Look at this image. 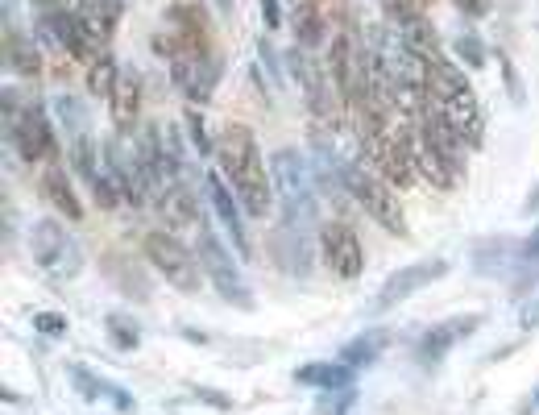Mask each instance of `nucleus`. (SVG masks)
Here are the masks:
<instances>
[{
  "label": "nucleus",
  "mask_w": 539,
  "mask_h": 415,
  "mask_svg": "<svg viewBox=\"0 0 539 415\" xmlns=\"http://www.w3.org/2000/svg\"><path fill=\"white\" fill-rule=\"evenodd\" d=\"M195 395H200V403L220 407V411H229V407H233V399H229V395H220V391H204V386H200V391H195Z\"/></svg>",
  "instance_id": "c9c22d12"
},
{
  "label": "nucleus",
  "mask_w": 539,
  "mask_h": 415,
  "mask_svg": "<svg viewBox=\"0 0 539 415\" xmlns=\"http://www.w3.org/2000/svg\"><path fill=\"white\" fill-rule=\"evenodd\" d=\"M195 258H200V266H204V274H208V283L216 287L220 299H229L233 308H241V312L253 308V291H249V283H245V274H241L237 258L220 245V237H216L212 229H200V241H195Z\"/></svg>",
  "instance_id": "423d86ee"
},
{
  "label": "nucleus",
  "mask_w": 539,
  "mask_h": 415,
  "mask_svg": "<svg viewBox=\"0 0 539 415\" xmlns=\"http://www.w3.org/2000/svg\"><path fill=\"white\" fill-rule=\"evenodd\" d=\"M515 241H506V237H494L486 245H477L473 249V262H477V274H502V266H515Z\"/></svg>",
  "instance_id": "a878e982"
},
{
  "label": "nucleus",
  "mask_w": 539,
  "mask_h": 415,
  "mask_svg": "<svg viewBox=\"0 0 539 415\" xmlns=\"http://www.w3.org/2000/svg\"><path fill=\"white\" fill-rule=\"evenodd\" d=\"M204 196H208V204H212V212H216V220H220V229L229 233L233 249H237V254H249L245 220H241L237 196H233V191H229V179H224V175H208V179H204Z\"/></svg>",
  "instance_id": "4468645a"
},
{
  "label": "nucleus",
  "mask_w": 539,
  "mask_h": 415,
  "mask_svg": "<svg viewBox=\"0 0 539 415\" xmlns=\"http://www.w3.org/2000/svg\"><path fill=\"white\" fill-rule=\"evenodd\" d=\"M291 30L299 38L303 50H316L324 38V13L316 0H295V13H291Z\"/></svg>",
  "instance_id": "412c9836"
},
{
  "label": "nucleus",
  "mask_w": 539,
  "mask_h": 415,
  "mask_svg": "<svg viewBox=\"0 0 539 415\" xmlns=\"http://www.w3.org/2000/svg\"><path fill=\"white\" fill-rule=\"evenodd\" d=\"M477 328H481V316H477V312H465V316H448V320L432 324V328H428V332H423V337H419V362L436 366V362H440V357H444L448 349H457L461 341H469Z\"/></svg>",
  "instance_id": "ddd939ff"
},
{
  "label": "nucleus",
  "mask_w": 539,
  "mask_h": 415,
  "mask_svg": "<svg viewBox=\"0 0 539 415\" xmlns=\"http://www.w3.org/2000/svg\"><path fill=\"white\" fill-rule=\"evenodd\" d=\"M262 17H266V30H278V25H282V9H278V0H262Z\"/></svg>",
  "instance_id": "e433bc0d"
},
{
  "label": "nucleus",
  "mask_w": 539,
  "mask_h": 415,
  "mask_svg": "<svg viewBox=\"0 0 539 415\" xmlns=\"http://www.w3.org/2000/svg\"><path fill=\"white\" fill-rule=\"evenodd\" d=\"M154 208L162 212V220H166L170 229H183V225H200V204H195V196H191L187 179H179V183H166Z\"/></svg>",
  "instance_id": "a211bd4d"
},
{
  "label": "nucleus",
  "mask_w": 539,
  "mask_h": 415,
  "mask_svg": "<svg viewBox=\"0 0 539 415\" xmlns=\"http://www.w3.org/2000/svg\"><path fill=\"white\" fill-rule=\"evenodd\" d=\"M13 142H17V154L25 162H46L54 154V129H50V113L42 104H34V108H25V113H21V125L13 133Z\"/></svg>",
  "instance_id": "2eb2a0df"
},
{
  "label": "nucleus",
  "mask_w": 539,
  "mask_h": 415,
  "mask_svg": "<svg viewBox=\"0 0 539 415\" xmlns=\"http://www.w3.org/2000/svg\"><path fill=\"white\" fill-rule=\"evenodd\" d=\"M523 212H531V216L539 212V183H535V191H531V196H527V204H523Z\"/></svg>",
  "instance_id": "58836bf2"
},
{
  "label": "nucleus",
  "mask_w": 539,
  "mask_h": 415,
  "mask_svg": "<svg viewBox=\"0 0 539 415\" xmlns=\"http://www.w3.org/2000/svg\"><path fill=\"white\" fill-rule=\"evenodd\" d=\"M183 125H187V137H191V146H195V150H200V154H212V142H208V129H204V117H200V113H195V108H191V113L183 117Z\"/></svg>",
  "instance_id": "473e14b6"
},
{
  "label": "nucleus",
  "mask_w": 539,
  "mask_h": 415,
  "mask_svg": "<svg viewBox=\"0 0 539 415\" xmlns=\"http://www.w3.org/2000/svg\"><path fill=\"white\" fill-rule=\"evenodd\" d=\"M170 75H175V88L200 108L212 100L216 83H220V59H212V54H187V59L170 63Z\"/></svg>",
  "instance_id": "f8f14e48"
},
{
  "label": "nucleus",
  "mask_w": 539,
  "mask_h": 415,
  "mask_svg": "<svg viewBox=\"0 0 539 415\" xmlns=\"http://www.w3.org/2000/svg\"><path fill=\"white\" fill-rule=\"evenodd\" d=\"M382 9L394 25H403L411 17H423V0H382Z\"/></svg>",
  "instance_id": "2f4dec72"
},
{
  "label": "nucleus",
  "mask_w": 539,
  "mask_h": 415,
  "mask_svg": "<svg viewBox=\"0 0 539 415\" xmlns=\"http://www.w3.org/2000/svg\"><path fill=\"white\" fill-rule=\"evenodd\" d=\"M79 13L92 25V34L100 42H108V34L117 30V21H121V0H79Z\"/></svg>",
  "instance_id": "b1692460"
},
{
  "label": "nucleus",
  "mask_w": 539,
  "mask_h": 415,
  "mask_svg": "<svg viewBox=\"0 0 539 415\" xmlns=\"http://www.w3.org/2000/svg\"><path fill=\"white\" fill-rule=\"evenodd\" d=\"M452 50H457V54H461V59H465L469 67H486V59H490V50L481 46L477 38H469V34H461L457 42H452Z\"/></svg>",
  "instance_id": "7c9ffc66"
},
{
  "label": "nucleus",
  "mask_w": 539,
  "mask_h": 415,
  "mask_svg": "<svg viewBox=\"0 0 539 415\" xmlns=\"http://www.w3.org/2000/svg\"><path fill=\"white\" fill-rule=\"evenodd\" d=\"M382 349H386V328H382V332H365V337L349 341L345 349H340V362L353 366V370H365V366L378 362Z\"/></svg>",
  "instance_id": "393cba45"
},
{
  "label": "nucleus",
  "mask_w": 539,
  "mask_h": 415,
  "mask_svg": "<svg viewBox=\"0 0 539 415\" xmlns=\"http://www.w3.org/2000/svg\"><path fill=\"white\" fill-rule=\"evenodd\" d=\"M295 382L320 386V391H345V386H353V366H345V362H307V366L295 370Z\"/></svg>",
  "instance_id": "aec40b11"
},
{
  "label": "nucleus",
  "mask_w": 539,
  "mask_h": 415,
  "mask_svg": "<svg viewBox=\"0 0 539 415\" xmlns=\"http://www.w3.org/2000/svg\"><path fill=\"white\" fill-rule=\"evenodd\" d=\"M432 96L440 100V108L452 117V125L461 129V137L469 142V150H481V142H486V121H481V104L469 88V79L457 63H436L432 67Z\"/></svg>",
  "instance_id": "7ed1b4c3"
},
{
  "label": "nucleus",
  "mask_w": 539,
  "mask_h": 415,
  "mask_svg": "<svg viewBox=\"0 0 539 415\" xmlns=\"http://www.w3.org/2000/svg\"><path fill=\"white\" fill-rule=\"evenodd\" d=\"M519 328L523 332H535L539 328V299H531V303H523V308H519Z\"/></svg>",
  "instance_id": "f704fd0d"
},
{
  "label": "nucleus",
  "mask_w": 539,
  "mask_h": 415,
  "mask_svg": "<svg viewBox=\"0 0 539 415\" xmlns=\"http://www.w3.org/2000/svg\"><path fill=\"white\" fill-rule=\"evenodd\" d=\"M146 258H150V266H154L175 291H187V295L200 291V283H204L200 258H195V249H187L179 237H170L166 229L146 233Z\"/></svg>",
  "instance_id": "0eeeda50"
},
{
  "label": "nucleus",
  "mask_w": 539,
  "mask_h": 415,
  "mask_svg": "<svg viewBox=\"0 0 539 415\" xmlns=\"http://www.w3.org/2000/svg\"><path fill=\"white\" fill-rule=\"evenodd\" d=\"M345 183H349V196L365 208V216L378 220V225L394 237H407V212H403V200H394L390 183L370 171V162H345Z\"/></svg>",
  "instance_id": "20e7f679"
},
{
  "label": "nucleus",
  "mask_w": 539,
  "mask_h": 415,
  "mask_svg": "<svg viewBox=\"0 0 539 415\" xmlns=\"http://www.w3.org/2000/svg\"><path fill=\"white\" fill-rule=\"evenodd\" d=\"M216 162L220 175L229 179V187L237 191V200L249 216H270L274 212V179H270V162L262 158V146L253 129L245 125H229L216 142Z\"/></svg>",
  "instance_id": "f257e3e1"
},
{
  "label": "nucleus",
  "mask_w": 539,
  "mask_h": 415,
  "mask_svg": "<svg viewBox=\"0 0 539 415\" xmlns=\"http://www.w3.org/2000/svg\"><path fill=\"white\" fill-rule=\"evenodd\" d=\"M320 254H324V266L336 274V279H361L365 249H361L357 233L345 225V220H328V225L320 229Z\"/></svg>",
  "instance_id": "9b49d317"
},
{
  "label": "nucleus",
  "mask_w": 539,
  "mask_h": 415,
  "mask_svg": "<svg viewBox=\"0 0 539 415\" xmlns=\"http://www.w3.org/2000/svg\"><path fill=\"white\" fill-rule=\"evenodd\" d=\"M30 254L54 283H71V279H79V270H83V254H79L75 237L50 216H42L38 225L30 229Z\"/></svg>",
  "instance_id": "39448f33"
},
{
  "label": "nucleus",
  "mask_w": 539,
  "mask_h": 415,
  "mask_svg": "<svg viewBox=\"0 0 539 415\" xmlns=\"http://www.w3.org/2000/svg\"><path fill=\"white\" fill-rule=\"evenodd\" d=\"M67 378H71V386L83 399H104V391H108V382L96 378L92 370H83V366H67Z\"/></svg>",
  "instance_id": "c756f323"
},
{
  "label": "nucleus",
  "mask_w": 539,
  "mask_h": 415,
  "mask_svg": "<svg viewBox=\"0 0 539 415\" xmlns=\"http://www.w3.org/2000/svg\"><path fill=\"white\" fill-rule=\"evenodd\" d=\"M42 191H46L50 208L59 212L63 220H71V225H75V220H83V204H79V196H75V187H71L63 166H50V171L42 175Z\"/></svg>",
  "instance_id": "6ab92c4d"
},
{
  "label": "nucleus",
  "mask_w": 539,
  "mask_h": 415,
  "mask_svg": "<svg viewBox=\"0 0 539 415\" xmlns=\"http://www.w3.org/2000/svg\"><path fill=\"white\" fill-rule=\"evenodd\" d=\"M108 341L117 345L121 353H133L141 345V324L133 316H125V312H112L108 316Z\"/></svg>",
  "instance_id": "c85d7f7f"
},
{
  "label": "nucleus",
  "mask_w": 539,
  "mask_h": 415,
  "mask_svg": "<svg viewBox=\"0 0 539 415\" xmlns=\"http://www.w3.org/2000/svg\"><path fill=\"white\" fill-rule=\"evenodd\" d=\"M270 179L274 191L282 200V225H295V229H311L316 225V196H320V183L316 171H311V158H303L299 150H274L270 154Z\"/></svg>",
  "instance_id": "f03ea898"
},
{
  "label": "nucleus",
  "mask_w": 539,
  "mask_h": 415,
  "mask_svg": "<svg viewBox=\"0 0 539 415\" xmlns=\"http://www.w3.org/2000/svg\"><path fill=\"white\" fill-rule=\"evenodd\" d=\"M108 113H112L117 133H133V125L141 117V75H137V67H121L117 88H112V96H108Z\"/></svg>",
  "instance_id": "f3484780"
},
{
  "label": "nucleus",
  "mask_w": 539,
  "mask_h": 415,
  "mask_svg": "<svg viewBox=\"0 0 539 415\" xmlns=\"http://www.w3.org/2000/svg\"><path fill=\"white\" fill-rule=\"evenodd\" d=\"M5 59H9V67L21 71V75H38V71H42V54H38V46L25 38L21 30H5Z\"/></svg>",
  "instance_id": "5701e85b"
},
{
  "label": "nucleus",
  "mask_w": 539,
  "mask_h": 415,
  "mask_svg": "<svg viewBox=\"0 0 539 415\" xmlns=\"http://www.w3.org/2000/svg\"><path fill=\"white\" fill-rule=\"evenodd\" d=\"M117 75H121V63L112 59L108 50H100L96 59L88 63V92H92L96 100H108L112 88H117Z\"/></svg>",
  "instance_id": "bb28decb"
},
{
  "label": "nucleus",
  "mask_w": 539,
  "mask_h": 415,
  "mask_svg": "<svg viewBox=\"0 0 539 415\" xmlns=\"http://www.w3.org/2000/svg\"><path fill=\"white\" fill-rule=\"evenodd\" d=\"M282 63H287V75L303 88L307 96V108L320 117V125H332L336 121V108H332V92H328V79L320 71V63L311 59V50L303 46H291L287 54H282Z\"/></svg>",
  "instance_id": "9d476101"
},
{
  "label": "nucleus",
  "mask_w": 539,
  "mask_h": 415,
  "mask_svg": "<svg viewBox=\"0 0 539 415\" xmlns=\"http://www.w3.org/2000/svg\"><path fill=\"white\" fill-rule=\"evenodd\" d=\"M535 283H539V225L515 249V295L531 291Z\"/></svg>",
  "instance_id": "4be33fe9"
},
{
  "label": "nucleus",
  "mask_w": 539,
  "mask_h": 415,
  "mask_svg": "<svg viewBox=\"0 0 539 415\" xmlns=\"http://www.w3.org/2000/svg\"><path fill=\"white\" fill-rule=\"evenodd\" d=\"M54 117L63 121L67 137H83V133H92V121H88V104H79L75 96H59V100H54Z\"/></svg>",
  "instance_id": "cd10ccee"
},
{
  "label": "nucleus",
  "mask_w": 539,
  "mask_h": 415,
  "mask_svg": "<svg viewBox=\"0 0 539 415\" xmlns=\"http://www.w3.org/2000/svg\"><path fill=\"white\" fill-rule=\"evenodd\" d=\"M457 5H461L465 13H473V17H481V13H490V0H457Z\"/></svg>",
  "instance_id": "4c0bfd02"
},
{
  "label": "nucleus",
  "mask_w": 539,
  "mask_h": 415,
  "mask_svg": "<svg viewBox=\"0 0 539 415\" xmlns=\"http://www.w3.org/2000/svg\"><path fill=\"white\" fill-rule=\"evenodd\" d=\"M448 274V258H419V262H411V266H399L390 274V279L378 287V295L370 299V316H386V312H394L399 303H407V299H415L419 291H428L432 283H440Z\"/></svg>",
  "instance_id": "1a4fd4ad"
},
{
  "label": "nucleus",
  "mask_w": 539,
  "mask_h": 415,
  "mask_svg": "<svg viewBox=\"0 0 539 415\" xmlns=\"http://www.w3.org/2000/svg\"><path fill=\"white\" fill-rule=\"evenodd\" d=\"M54 25H59V42H63V50L71 54L75 63H92L96 54L104 50V42L92 34V25L83 21V13H79V9H59Z\"/></svg>",
  "instance_id": "dca6fc26"
},
{
  "label": "nucleus",
  "mask_w": 539,
  "mask_h": 415,
  "mask_svg": "<svg viewBox=\"0 0 539 415\" xmlns=\"http://www.w3.org/2000/svg\"><path fill=\"white\" fill-rule=\"evenodd\" d=\"M154 50L162 59H187V54H208V21H204V9L195 5H175L154 34Z\"/></svg>",
  "instance_id": "6e6552de"
},
{
  "label": "nucleus",
  "mask_w": 539,
  "mask_h": 415,
  "mask_svg": "<svg viewBox=\"0 0 539 415\" xmlns=\"http://www.w3.org/2000/svg\"><path fill=\"white\" fill-rule=\"evenodd\" d=\"M34 328L42 332V337H63V332H67V316L63 312H38L34 316Z\"/></svg>",
  "instance_id": "72a5a7b5"
}]
</instances>
